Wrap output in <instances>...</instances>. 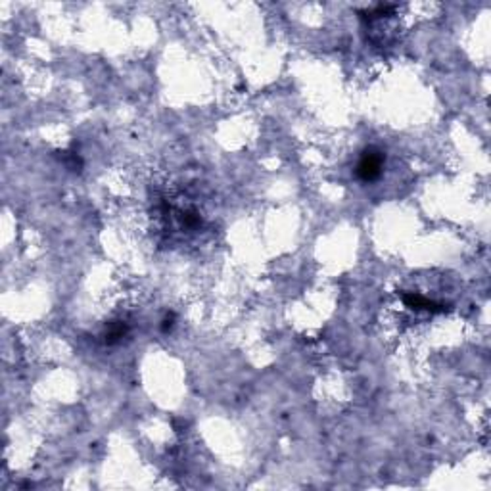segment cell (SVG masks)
<instances>
[{"mask_svg":"<svg viewBox=\"0 0 491 491\" xmlns=\"http://www.w3.org/2000/svg\"><path fill=\"white\" fill-rule=\"evenodd\" d=\"M382 164H384V156L376 150H366L361 158L359 165H357V175L363 181H374L382 171Z\"/></svg>","mask_w":491,"mask_h":491,"instance_id":"6da1fadb","label":"cell"}]
</instances>
